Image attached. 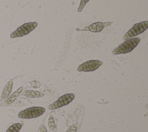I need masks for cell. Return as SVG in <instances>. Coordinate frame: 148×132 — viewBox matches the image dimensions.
I'll list each match as a JSON object with an SVG mask.
<instances>
[{
	"label": "cell",
	"instance_id": "8fae6325",
	"mask_svg": "<svg viewBox=\"0 0 148 132\" xmlns=\"http://www.w3.org/2000/svg\"><path fill=\"white\" fill-rule=\"evenodd\" d=\"M38 94L41 95L42 94L39 93V91H35L33 90H25L23 92V95L26 96V97H39L37 96Z\"/></svg>",
	"mask_w": 148,
	"mask_h": 132
},
{
	"label": "cell",
	"instance_id": "5b68a950",
	"mask_svg": "<svg viewBox=\"0 0 148 132\" xmlns=\"http://www.w3.org/2000/svg\"><path fill=\"white\" fill-rule=\"evenodd\" d=\"M75 98V94L73 93H66L59 97L55 102L48 107L49 109H55L66 105Z\"/></svg>",
	"mask_w": 148,
	"mask_h": 132
},
{
	"label": "cell",
	"instance_id": "8992f818",
	"mask_svg": "<svg viewBox=\"0 0 148 132\" xmlns=\"http://www.w3.org/2000/svg\"><path fill=\"white\" fill-rule=\"evenodd\" d=\"M103 63L98 60H91L80 64L77 68L79 72H91L98 69Z\"/></svg>",
	"mask_w": 148,
	"mask_h": 132
},
{
	"label": "cell",
	"instance_id": "6da1fadb",
	"mask_svg": "<svg viewBox=\"0 0 148 132\" xmlns=\"http://www.w3.org/2000/svg\"><path fill=\"white\" fill-rule=\"evenodd\" d=\"M140 42L139 38H132L125 40L123 43L120 44L117 47L112 51V53L114 55L120 54H125L131 52Z\"/></svg>",
	"mask_w": 148,
	"mask_h": 132
},
{
	"label": "cell",
	"instance_id": "3957f363",
	"mask_svg": "<svg viewBox=\"0 0 148 132\" xmlns=\"http://www.w3.org/2000/svg\"><path fill=\"white\" fill-rule=\"evenodd\" d=\"M45 108L41 107H32L20 111L18 117L21 119H32L39 117L45 112Z\"/></svg>",
	"mask_w": 148,
	"mask_h": 132
},
{
	"label": "cell",
	"instance_id": "9c48e42d",
	"mask_svg": "<svg viewBox=\"0 0 148 132\" xmlns=\"http://www.w3.org/2000/svg\"><path fill=\"white\" fill-rule=\"evenodd\" d=\"M22 90H23V88H22V87L19 88L17 90H16V91H14L12 95L9 96L8 97V98L5 101H6L7 103H9V104L13 102L15 100L16 98V97L20 94V93L21 92Z\"/></svg>",
	"mask_w": 148,
	"mask_h": 132
},
{
	"label": "cell",
	"instance_id": "ba28073f",
	"mask_svg": "<svg viewBox=\"0 0 148 132\" xmlns=\"http://www.w3.org/2000/svg\"><path fill=\"white\" fill-rule=\"evenodd\" d=\"M14 78L9 80L5 85L2 92V99L3 101H5L8 98V97L9 96L10 93L12 90L13 87V80Z\"/></svg>",
	"mask_w": 148,
	"mask_h": 132
},
{
	"label": "cell",
	"instance_id": "30bf717a",
	"mask_svg": "<svg viewBox=\"0 0 148 132\" xmlns=\"http://www.w3.org/2000/svg\"><path fill=\"white\" fill-rule=\"evenodd\" d=\"M22 127V124L20 123H16L12 124L7 129L6 132H19Z\"/></svg>",
	"mask_w": 148,
	"mask_h": 132
},
{
	"label": "cell",
	"instance_id": "277c9868",
	"mask_svg": "<svg viewBox=\"0 0 148 132\" xmlns=\"http://www.w3.org/2000/svg\"><path fill=\"white\" fill-rule=\"evenodd\" d=\"M148 28V21H144L135 24L124 35L123 39L127 40L143 33Z\"/></svg>",
	"mask_w": 148,
	"mask_h": 132
},
{
	"label": "cell",
	"instance_id": "52a82bcc",
	"mask_svg": "<svg viewBox=\"0 0 148 132\" xmlns=\"http://www.w3.org/2000/svg\"><path fill=\"white\" fill-rule=\"evenodd\" d=\"M112 22L108 21V22H95L91 25L84 27L83 30L80 31H90L92 32H101L104 27L110 25Z\"/></svg>",
	"mask_w": 148,
	"mask_h": 132
},
{
	"label": "cell",
	"instance_id": "7a4b0ae2",
	"mask_svg": "<svg viewBox=\"0 0 148 132\" xmlns=\"http://www.w3.org/2000/svg\"><path fill=\"white\" fill-rule=\"evenodd\" d=\"M37 25L38 23L36 21L24 23L14 30L10 35V37L11 38H16L24 36L32 31L37 27Z\"/></svg>",
	"mask_w": 148,
	"mask_h": 132
},
{
	"label": "cell",
	"instance_id": "7c38bea8",
	"mask_svg": "<svg viewBox=\"0 0 148 132\" xmlns=\"http://www.w3.org/2000/svg\"><path fill=\"white\" fill-rule=\"evenodd\" d=\"M89 1V0H81L80 1V4L79 5V7H78V9H77V12L79 13L81 12L83 10V9L84 8V6L86 5V4Z\"/></svg>",
	"mask_w": 148,
	"mask_h": 132
}]
</instances>
